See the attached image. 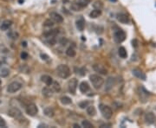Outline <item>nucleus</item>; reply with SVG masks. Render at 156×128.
Returning <instances> with one entry per match:
<instances>
[{
    "instance_id": "1",
    "label": "nucleus",
    "mask_w": 156,
    "mask_h": 128,
    "mask_svg": "<svg viewBox=\"0 0 156 128\" xmlns=\"http://www.w3.org/2000/svg\"><path fill=\"white\" fill-rule=\"evenodd\" d=\"M56 74L62 79H67L70 75V69L67 65L61 64L56 68Z\"/></svg>"
},
{
    "instance_id": "2",
    "label": "nucleus",
    "mask_w": 156,
    "mask_h": 128,
    "mask_svg": "<svg viewBox=\"0 0 156 128\" xmlns=\"http://www.w3.org/2000/svg\"><path fill=\"white\" fill-rule=\"evenodd\" d=\"M89 80H90L92 85L95 89H100L102 87L103 83H104V80L102 76L98 75H91L89 76Z\"/></svg>"
},
{
    "instance_id": "3",
    "label": "nucleus",
    "mask_w": 156,
    "mask_h": 128,
    "mask_svg": "<svg viewBox=\"0 0 156 128\" xmlns=\"http://www.w3.org/2000/svg\"><path fill=\"white\" fill-rule=\"evenodd\" d=\"M100 110H101V112H102V116L104 117L105 119H107V120H109V119L112 117V115H113V111H112L111 108L109 107H107V106L101 105Z\"/></svg>"
},
{
    "instance_id": "4",
    "label": "nucleus",
    "mask_w": 156,
    "mask_h": 128,
    "mask_svg": "<svg viewBox=\"0 0 156 128\" xmlns=\"http://www.w3.org/2000/svg\"><path fill=\"white\" fill-rule=\"evenodd\" d=\"M22 88V84L18 81H13L10 84H9L7 87V91L10 94H13L16 93L18 90H20Z\"/></svg>"
},
{
    "instance_id": "5",
    "label": "nucleus",
    "mask_w": 156,
    "mask_h": 128,
    "mask_svg": "<svg viewBox=\"0 0 156 128\" xmlns=\"http://www.w3.org/2000/svg\"><path fill=\"white\" fill-rule=\"evenodd\" d=\"M114 39H115L116 42L121 43L123 42V41H125V39H126V34H125L123 30H119L117 31H115V34H114Z\"/></svg>"
},
{
    "instance_id": "6",
    "label": "nucleus",
    "mask_w": 156,
    "mask_h": 128,
    "mask_svg": "<svg viewBox=\"0 0 156 128\" xmlns=\"http://www.w3.org/2000/svg\"><path fill=\"white\" fill-rule=\"evenodd\" d=\"M77 86H78V81H77V79H76V78H72V79H70L69 82H68V88H69V91L73 94L76 93Z\"/></svg>"
},
{
    "instance_id": "7",
    "label": "nucleus",
    "mask_w": 156,
    "mask_h": 128,
    "mask_svg": "<svg viewBox=\"0 0 156 128\" xmlns=\"http://www.w3.org/2000/svg\"><path fill=\"white\" fill-rule=\"evenodd\" d=\"M8 115L12 117V118H14V119H20L22 118V112L18 109V108L12 107L8 111Z\"/></svg>"
},
{
    "instance_id": "8",
    "label": "nucleus",
    "mask_w": 156,
    "mask_h": 128,
    "mask_svg": "<svg viewBox=\"0 0 156 128\" xmlns=\"http://www.w3.org/2000/svg\"><path fill=\"white\" fill-rule=\"evenodd\" d=\"M38 112V109H37V106L35 104H30L26 108V113L30 116H35Z\"/></svg>"
},
{
    "instance_id": "9",
    "label": "nucleus",
    "mask_w": 156,
    "mask_h": 128,
    "mask_svg": "<svg viewBox=\"0 0 156 128\" xmlns=\"http://www.w3.org/2000/svg\"><path fill=\"white\" fill-rule=\"evenodd\" d=\"M50 19H52L55 23H61L63 22V17L57 12H51L50 14Z\"/></svg>"
},
{
    "instance_id": "10",
    "label": "nucleus",
    "mask_w": 156,
    "mask_h": 128,
    "mask_svg": "<svg viewBox=\"0 0 156 128\" xmlns=\"http://www.w3.org/2000/svg\"><path fill=\"white\" fill-rule=\"evenodd\" d=\"M145 120L148 124H153L156 122V117L153 112H148L145 115Z\"/></svg>"
},
{
    "instance_id": "11",
    "label": "nucleus",
    "mask_w": 156,
    "mask_h": 128,
    "mask_svg": "<svg viewBox=\"0 0 156 128\" xmlns=\"http://www.w3.org/2000/svg\"><path fill=\"white\" fill-rule=\"evenodd\" d=\"M133 75H135V77H137V78H139V79L140 80H142V81H145L146 80V75L142 72L140 69L139 68H135V69H133Z\"/></svg>"
},
{
    "instance_id": "12",
    "label": "nucleus",
    "mask_w": 156,
    "mask_h": 128,
    "mask_svg": "<svg viewBox=\"0 0 156 128\" xmlns=\"http://www.w3.org/2000/svg\"><path fill=\"white\" fill-rule=\"evenodd\" d=\"M93 68L95 72L101 74V75H107V69L101 64H94L93 66Z\"/></svg>"
},
{
    "instance_id": "13",
    "label": "nucleus",
    "mask_w": 156,
    "mask_h": 128,
    "mask_svg": "<svg viewBox=\"0 0 156 128\" xmlns=\"http://www.w3.org/2000/svg\"><path fill=\"white\" fill-rule=\"evenodd\" d=\"M117 20L122 23H129V17H127V14H124V13H119L117 14Z\"/></svg>"
},
{
    "instance_id": "14",
    "label": "nucleus",
    "mask_w": 156,
    "mask_h": 128,
    "mask_svg": "<svg viewBox=\"0 0 156 128\" xmlns=\"http://www.w3.org/2000/svg\"><path fill=\"white\" fill-rule=\"evenodd\" d=\"M115 86V78L113 77H109L106 81V86H105V90L109 91L113 88V87Z\"/></svg>"
},
{
    "instance_id": "15",
    "label": "nucleus",
    "mask_w": 156,
    "mask_h": 128,
    "mask_svg": "<svg viewBox=\"0 0 156 128\" xmlns=\"http://www.w3.org/2000/svg\"><path fill=\"white\" fill-rule=\"evenodd\" d=\"M58 33H59V30L57 29H53V30H48V31H45L44 33H43V35H44L45 37L50 38V37H54V36H56Z\"/></svg>"
},
{
    "instance_id": "16",
    "label": "nucleus",
    "mask_w": 156,
    "mask_h": 128,
    "mask_svg": "<svg viewBox=\"0 0 156 128\" xmlns=\"http://www.w3.org/2000/svg\"><path fill=\"white\" fill-rule=\"evenodd\" d=\"M41 80H42V81L44 82L47 86H51L52 83H53V79H52V77L47 75H43V76L41 77Z\"/></svg>"
},
{
    "instance_id": "17",
    "label": "nucleus",
    "mask_w": 156,
    "mask_h": 128,
    "mask_svg": "<svg viewBox=\"0 0 156 128\" xmlns=\"http://www.w3.org/2000/svg\"><path fill=\"white\" fill-rule=\"evenodd\" d=\"M79 89H80V91L82 93L85 94V93H87L88 91L89 90V85L88 84V82L82 81V83L80 84V86H79Z\"/></svg>"
},
{
    "instance_id": "18",
    "label": "nucleus",
    "mask_w": 156,
    "mask_h": 128,
    "mask_svg": "<svg viewBox=\"0 0 156 128\" xmlns=\"http://www.w3.org/2000/svg\"><path fill=\"white\" fill-rule=\"evenodd\" d=\"M42 93H43V95H44L45 97L49 98V97H51L52 94H53V90L50 89V88H48V87H45V88H43Z\"/></svg>"
},
{
    "instance_id": "19",
    "label": "nucleus",
    "mask_w": 156,
    "mask_h": 128,
    "mask_svg": "<svg viewBox=\"0 0 156 128\" xmlns=\"http://www.w3.org/2000/svg\"><path fill=\"white\" fill-rule=\"evenodd\" d=\"M11 24H12V22L10 20H5L2 23L0 29H1V30H7L11 26Z\"/></svg>"
},
{
    "instance_id": "20",
    "label": "nucleus",
    "mask_w": 156,
    "mask_h": 128,
    "mask_svg": "<svg viewBox=\"0 0 156 128\" xmlns=\"http://www.w3.org/2000/svg\"><path fill=\"white\" fill-rule=\"evenodd\" d=\"M76 28H77V30H79V31H82V30H84L85 23H84V20H83L82 18L78 19V20L76 21Z\"/></svg>"
},
{
    "instance_id": "21",
    "label": "nucleus",
    "mask_w": 156,
    "mask_h": 128,
    "mask_svg": "<svg viewBox=\"0 0 156 128\" xmlns=\"http://www.w3.org/2000/svg\"><path fill=\"white\" fill-rule=\"evenodd\" d=\"M43 112H44L45 115L47 117H49V118H52V117H54L55 115V112H54L53 108H51V107H46Z\"/></svg>"
},
{
    "instance_id": "22",
    "label": "nucleus",
    "mask_w": 156,
    "mask_h": 128,
    "mask_svg": "<svg viewBox=\"0 0 156 128\" xmlns=\"http://www.w3.org/2000/svg\"><path fill=\"white\" fill-rule=\"evenodd\" d=\"M101 14H102L101 10H95V9H94V10H92V11L89 13V17H90L91 18H97L99 16H101Z\"/></svg>"
},
{
    "instance_id": "23",
    "label": "nucleus",
    "mask_w": 156,
    "mask_h": 128,
    "mask_svg": "<svg viewBox=\"0 0 156 128\" xmlns=\"http://www.w3.org/2000/svg\"><path fill=\"white\" fill-rule=\"evenodd\" d=\"M76 52L74 49V48L69 47L67 49H66V55L68 56H69V57H74V56H76Z\"/></svg>"
},
{
    "instance_id": "24",
    "label": "nucleus",
    "mask_w": 156,
    "mask_h": 128,
    "mask_svg": "<svg viewBox=\"0 0 156 128\" xmlns=\"http://www.w3.org/2000/svg\"><path fill=\"white\" fill-rule=\"evenodd\" d=\"M118 54H119V56L122 58H126L127 56V50L124 47H120L119 48V50H118Z\"/></svg>"
},
{
    "instance_id": "25",
    "label": "nucleus",
    "mask_w": 156,
    "mask_h": 128,
    "mask_svg": "<svg viewBox=\"0 0 156 128\" xmlns=\"http://www.w3.org/2000/svg\"><path fill=\"white\" fill-rule=\"evenodd\" d=\"M51 86H52V90H53V92L59 93L61 91V86L57 81H53Z\"/></svg>"
},
{
    "instance_id": "26",
    "label": "nucleus",
    "mask_w": 156,
    "mask_h": 128,
    "mask_svg": "<svg viewBox=\"0 0 156 128\" xmlns=\"http://www.w3.org/2000/svg\"><path fill=\"white\" fill-rule=\"evenodd\" d=\"M87 113L89 114V116H94L96 113V110L94 107L93 106H89V107H87Z\"/></svg>"
},
{
    "instance_id": "27",
    "label": "nucleus",
    "mask_w": 156,
    "mask_h": 128,
    "mask_svg": "<svg viewBox=\"0 0 156 128\" xmlns=\"http://www.w3.org/2000/svg\"><path fill=\"white\" fill-rule=\"evenodd\" d=\"M76 3H77L82 8H84L89 5V4L90 3V0H78Z\"/></svg>"
},
{
    "instance_id": "28",
    "label": "nucleus",
    "mask_w": 156,
    "mask_h": 128,
    "mask_svg": "<svg viewBox=\"0 0 156 128\" xmlns=\"http://www.w3.org/2000/svg\"><path fill=\"white\" fill-rule=\"evenodd\" d=\"M61 102H62L63 105H69V104L72 102V101H71V99H70L69 97L63 96L62 98H61Z\"/></svg>"
},
{
    "instance_id": "29",
    "label": "nucleus",
    "mask_w": 156,
    "mask_h": 128,
    "mask_svg": "<svg viewBox=\"0 0 156 128\" xmlns=\"http://www.w3.org/2000/svg\"><path fill=\"white\" fill-rule=\"evenodd\" d=\"M70 9H71L72 10H74V11H79V10H81L82 8L77 3H73L71 4V6H70Z\"/></svg>"
},
{
    "instance_id": "30",
    "label": "nucleus",
    "mask_w": 156,
    "mask_h": 128,
    "mask_svg": "<svg viewBox=\"0 0 156 128\" xmlns=\"http://www.w3.org/2000/svg\"><path fill=\"white\" fill-rule=\"evenodd\" d=\"M93 7L95 9V10H102L103 7V4L101 1H95L93 4Z\"/></svg>"
},
{
    "instance_id": "31",
    "label": "nucleus",
    "mask_w": 156,
    "mask_h": 128,
    "mask_svg": "<svg viewBox=\"0 0 156 128\" xmlns=\"http://www.w3.org/2000/svg\"><path fill=\"white\" fill-rule=\"evenodd\" d=\"M82 127H85V128H93L94 127L90 121L86 120H83L82 122Z\"/></svg>"
},
{
    "instance_id": "32",
    "label": "nucleus",
    "mask_w": 156,
    "mask_h": 128,
    "mask_svg": "<svg viewBox=\"0 0 156 128\" xmlns=\"http://www.w3.org/2000/svg\"><path fill=\"white\" fill-rule=\"evenodd\" d=\"M9 74H10V71L8 68H2L0 70V76L1 77H7Z\"/></svg>"
},
{
    "instance_id": "33",
    "label": "nucleus",
    "mask_w": 156,
    "mask_h": 128,
    "mask_svg": "<svg viewBox=\"0 0 156 128\" xmlns=\"http://www.w3.org/2000/svg\"><path fill=\"white\" fill-rule=\"evenodd\" d=\"M54 23L55 22L52 20H50V19H47V20H45V22L43 23V25L45 26V27H52V26L54 25Z\"/></svg>"
},
{
    "instance_id": "34",
    "label": "nucleus",
    "mask_w": 156,
    "mask_h": 128,
    "mask_svg": "<svg viewBox=\"0 0 156 128\" xmlns=\"http://www.w3.org/2000/svg\"><path fill=\"white\" fill-rule=\"evenodd\" d=\"M47 42L49 43L50 45H51V46H53L56 43V36H54V37H50L49 40L47 41Z\"/></svg>"
},
{
    "instance_id": "35",
    "label": "nucleus",
    "mask_w": 156,
    "mask_h": 128,
    "mask_svg": "<svg viewBox=\"0 0 156 128\" xmlns=\"http://www.w3.org/2000/svg\"><path fill=\"white\" fill-rule=\"evenodd\" d=\"M79 107H80L82 109H84V108H86L89 107V101H82V102L79 103Z\"/></svg>"
},
{
    "instance_id": "36",
    "label": "nucleus",
    "mask_w": 156,
    "mask_h": 128,
    "mask_svg": "<svg viewBox=\"0 0 156 128\" xmlns=\"http://www.w3.org/2000/svg\"><path fill=\"white\" fill-rule=\"evenodd\" d=\"M8 36L12 39H17L18 38V34L16 33V32H10V33L8 34Z\"/></svg>"
},
{
    "instance_id": "37",
    "label": "nucleus",
    "mask_w": 156,
    "mask_h": 128,
    "mask_svg": "<svg viewBox=\"0 0 156 128\" xmlns=\"http://www.w3.org/2000/svg\"><path fill=\"white\" fill-rule=\"evenodd\" d=\"M59 42H60V44H62L63 46H64V45L67 44L68 40H67V38H65V37H61L60 40H59Z\"/></svg>"
},
{
    "instance_id": "38",
    "label": "nucleus",
    "mask_w": 156,
    "mask_h": 128,
    "mask_svg": "<svg viewBox=\"0 0 156 128\" xmlns=\"http://www.w3.org/2000/svg\"><path fill=\"white\" fill-rule=\"evenodd\" d=\"M28 53H26V52L25 51H23L21 53V58H22V60H26L28 58Z\"/></svg>"
},
{
    "instance_id": "39",
    "label": "nucleus",
    "mask_w": 156,
    "mask_h": 128,
    "mask_svg": "<svg viewBox=\"0 0 156 128\" xmlns=\"http://www.w3.org/2000/svg\"><path fill=\"white\" fill-rule=\"evenodd\" d=\"M5 126H6L5 121H4L3 119H2V120H0V127H5Z\"/></svg>"
},
{
    "instance_id": "40",
    "label": "nucleus",
    "mask_w": 156,
    "mask_h": 128,
    "mask_svg": "<svg viewBox=\"0 0 156 128\" xmlns=\"http://www.w3.org/2000/svg\"><path fill=\"white\" fill-rule=\"evenodd\" d=\"M41 58L43 60H48V58H49V56H48L47 55H45V54H41Z\"/></svg>"
},
{
    "instance_id": "41",
    "label": "nucleus",
    "mask_w": 156,
    "mask_h": 128,
    "mask_svg": "<svg viewBox=\"0 0 156 128\" xmlns=\"http://www.w3.org/2000/svg\"><path fill=\"white\" fill-rule=\"evenodd\" d=\"M137 43H138L137 41H136V40H134V41H133V46H135V48H137V47H138V44H137Z\"/></svg>"
},
{
    "instance_id": "42",
    "label": "nucleus",
    "mask_w": 156,
    "mask_h": 128,
    "mask_svg": "<svg viewBox=\"0 0 156 128\" xmlns=\"http://www.w3.org/2000/svg\"><path fill=\"white\" fill-rule=\"evenodd\" d=\"M22 46L26 47V46H27V42H22Z\"/></svg>"
},
{
    "instance_id": "43",
    "label": "nucleus",
    "mask_w": 156,
    "mask_h": 128,
    "mask_svg": "<svg viewBox=\"0 0 156 128\" xmlns=\"http://www.w3.org/2000/svg\"><path fill=\"white\" fill-rule=\"evenodd\" d=\"M18 2H19V4H23V2H25V0H18Z\"/></svg>"
},
{
    "instance_id": "44",
    "label": "nucleus",
    "mask_w": 156,
    "mask_h": 128,
    "mask_svg": "<svg viewBox=\"0 0 156 128\" xmlns=\"http://www.w3.org/2000/svg\"><path fill=\"white\" fill-rule=\"evenodd\" d=\"M74 126H75V127H80V125H77V124H75V125H74Z\"/></svg>"
},
{
    "instance_id": "45",
    "label": "nucleus",
    "mask_w": 156,
    "mask_h": 128,
    "mask_svg": "<svg viewBox=\"0 0 156 128\" xmlns=\"http://www.w3.org/2000/svg\"><path fill=\"white\" fill-rule=\"evenodd\" d=\"M110 1H111V2H116L117 0H110Z\"/></svg>"
},
{
    "instance_id": "46",
    "label": "nucleus",
    "mask_w": 156,
    "mask_h": 128,
    "mask_svg": "<svg viewBox=\"0 0 156 128\" xmlns=\"http://www.w3.org/2000/svg\"><path fill=\"white\" fill-rule=\"evenodd\" d=\"M1 65H2V62H1V61H0V67H1Z\"/></svg>"
},
{
    "instance_id": "47",
    "label": "nucleus",
    "mask_w": 156,
    "mask_h": 128,
    "mask_svg": "<svg viewBox=\"0 0 156 128\" xmlns=\"http://www.w3.org/2000/svg\"><path fill=\"white\" fill-rule=\"evenodd\" d=\"M1 83H2V81H1V80H0V86H1Z\"/></svg>"
},
{
    "instance_id": "48",
    "label": "nucleus",
    "mask_w": 156,
    "mask_h": 128,
    "mask_svg": "<svg viewBox=\"0 0 156 128\" xmlns=\"http://www.w3.org/2000/svg\"><path fill=\"white\" fill-rule=\"evenodd\" d=\"M2 120V118H1V117H0V120Z\"/></svg>"
},
{
    "instance_id": "49",
    "label": "nucleus",
    "mask_w": 156,
    "mask_h": 128,
    "mask_svg": "<svg viewBox=\"0 0 156 128\" xmlns=\"http://www.w3.org/2000/svg\"><path fill=\"white\" fill-rule=\"evenodd\" d=\"M0 103H1V101H0Z\"/></svg>"
}]
</instances>
